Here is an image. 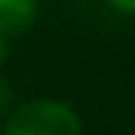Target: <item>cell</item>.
<instances>
[{"label":"cell","mask_w":135,"mask_h":135,"mask_svg":"<svg viewBox=\"0 0 135 135\" xmlns=\"http://www.w3.org/2000/svg\"><path fill=\"white\" fill-rule=\"evenodd\" d=\"M3 135H81V118L60 101H32L9 115Z\"/></svg>","instance_id":"6da1fadb"},{"label":"cell","mask_w":135,"mask_h":135,"mask_svg":"<svg viewBox=\"0 0 135 135\" xmlns=\"http://www.w3.org/2000/svg\"><path fill=\"white\" fill-rule=\"evenodd\" d=\"M35 0H0V35H20L35 23Z\"/></svg>","instance_id":"7a4b0ae2"},{"label":"cell","mask_w":135,"mask_h":135,"mask_svg":"<svg viewBox=\"0 0 135 135\" xmlns=\"http://www.w3.org/2000/svg\"><path fill=\"white\" fill-rule=\"evenodd\" d=\"M118 9H124V12H132L135 15V0H112Z\"/></svg>","instance_id":"3957f363"},{"label":"cell","mask_w":135,"mask_h":135,"mask_svg":"<svg viewBox=\"0 0 135 135\" xmlns=\"http://www.w3.org/2000/svg\"><path fill=\"white\" fill-rule=\"evenodd\" d=\"M6 104H9V86L0 81V109H6Z\"/></svg>","instance_id":"277c9868"},{"label":"cell","mask_w":135,"mask_h":135,"mask_svg":"<svg viewBox=\"0 0 135 135\" xmlns=\"http://www.w3.org/2000/svg\"><path fill=\"white\" fill-rule=\"evenodd\" d=\"M6 57H9V46H6V37L0 35V63H3Z\"/></svg>","instance_id":"5b68a950"}]
</instances>
